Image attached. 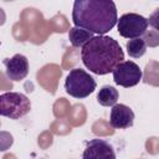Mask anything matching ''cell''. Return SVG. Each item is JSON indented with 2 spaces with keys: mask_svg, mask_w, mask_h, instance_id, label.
Wrapping results in <instances>:
<instances>
[{
  "mask_svg": "<svg viewBox=\"0 0 159 159\" xmlns=\"http://www.w3.org/2000/svg\"><path fill=\"white\" fill-rule=\"evenodd\" d=\"M93 37H94V34H92V32H89L87 30L76 27V26L71 27L70 31H68V40H70V42H71V45L73 47L82 48Z\"/></svg>",
  "mask_w": 159,
  "mask_h": 159,
  "instance_id": "obj_10",
  "label": "cell"
},
{
  "mask_svg": "<svg viewBox=\"0 0 159 159\" xmlns=\"http://www.w3.org/2000/svg\"><path fill=\"white\" fill-rule=\"evenodd\" d=\"M83 65L94 75H107L113 72L117 65L123 62L124 52L111 36L97 35L89 40L81 50Z\"/></svg>",
  "mask_w": 159,
  "mask_h": 159,
  "instance_id": "obj_2",
  "label": "cell"
},
{
  "mask_svg": "<svg viewBox=\"0 0 159 159\" xmlns=\"http://www.w3.org/2000/svg\"><path fill=\"white\" fill-rule=\"evenodd\" d=\"M113 80L116 84L122 86L124 88L134 87L137 86L143 77V72L140 67L133 62V61H123L119 65L116 66V68L112 72Z\"/></svg>",
  "mask_w": 159,
  "mask_h": 159,
  "instance_id": "obj_6",
  "label": "cell"
},
{
  "mask_svg": "<svg viewBox=\"0 0 159 159\" xmlns=\"http://www.w3.org/2000/svg\"><path fill=\"white\" fill-rule=\"evenodd\" d=\"M147 70V75H145V82L154 84V86H159V63L155 62V68H152L150 62L145 67Z\"/></svg>",
  "mask_w": 159,
  "mask_h": 159,
  "instance_id": "obj_13",
  "label": "cell"
},
{
  "mask_svg": "<svg viewBox=\"0 0 159 159\" xmlns=\"http://www.w3.org/2000/svg\"><path fill=\"white\" fill-rule=\"evenodd\" d=\"M4 65L7 78L14 82L22 81L29 73V61L21 53H16L11 58H5Z\"/></svg>",
  "mask_w": 159,
  "mask_h": 159,
  "instance_id": "obj_8",
  "label": "cell"
},
{
  "mask_svg": "<svg viewBox=\"0 0 159 159\" xmlns=\"http://www.w3.org/2000/svg\"><path fill=\"white\" fill-rule=\"evenodd\" d=\"M31 109L27 96L19 92H4L0 94V114L10 119H20Z\"/></svg>",
  "mask_w": 159,
  "mask_h": 159,
  "instance_id": "obj_4",
  "label": "cell"
},
{
  "mask_svg": "<svg viewBox=\"0 0 159 159\" xmlns=\"http://www.w3.org/2000/svg\"><path fill=\"white\" fill-rule=\"evenodd\" d=\"M72 21L76 27L106 35L118 22L117 6L112 0H76L72 7Z\"/></svg>",
  "mask_w": 159,
  "mask_h": 159,
  "instance_id": "obj_1",
  "label": "cell"
},
{
  "mask_svg": "<svg viewBox=\"0 0 159 159\" xmlns=\"http://www.w3.org/2000/svg\"><path fill=\"white\" fill-rule=\"evenodd\" d=\"M148 26H149L148 19L135 12L123 14L118 19V22H117V29H118L119 35L129 40L138 39L145 35Z\"/></svg>",
  "mask_w": 159,
  "mask_h": 159,
  "instance_id": "obj_5",
  "label": "cell"
},
{
  "mask_svg": "<svg viewBox=\"0 0 159 159\" xmlns=\"http://www.w3.org/2000/svg\"><path fill=\"white\" fill-rule=\"evenodd\" d=\"M148 22H149V25H150L157 32H159V7H157V9L150 14V16H149V19H148Z\"/></svg>",
  "mask_w": 159,
  "mask_h": 159,
  "instance_id": "obj_14",
  "label": "cell"
},
{
  "mask_svg": "<svg viewBox=\"0 0 159 159\" xmlns=\"http://www.w3.org/2000/svg\"><path fill=\"white\" fill-rule=\"evenodd\" d=\"M96 80L82 68H73L65 80V91L73 98H86L94 92Z\"/></svg>",
  "mask_w": 159,
  "mask_h": 159,
  "instance_id": "obj_3",
  "label": "cell"
},
{
  "mask_svg": "<svg viewBox=\"0 0 159 159\" xmlns=\"http://www.w3.org/2000/svg\"><path fill=\"white\" fill-rule=\"evenodd\" d=\"M82 159H116V153L107 140L94 138L87 143Z\"/></svg>",
  "mask_w": 159,
  "mask_h": 159,
  "instance_id": "obj_7",
  "label": "cell"
},
{
  "mask_svg": "<svg viewBox=\"0 0 159 159\" xmlns=\"http://www.w3.org/2000/svg\"><path fill=\"white\" fill-rule=\"evenodd\" d=\"M119 93L113 86H103L97 93V102L103 107H113L117 104Z\"/></svg>",
  "mask_w": 159,
  "mask_h": 159,
  "instance_id": "obj_11",
  "label": "cell"
},
{
  "mask_svg": "<svg viewBox=\"0 0 159 159\" xmlns=\"http://www.w3.org/2000/svg\"><path fill=\"white\" fill-rule=\"evenodd\" d=\"M134 123V112L125 104H116L111 109L109 124L114 129H127Z\"/></svg>",
  "mask_w": 159,
  "mask_h": 159,
  "instance_id": "obj_9",
  "label": "cell"
},
{
  "mask_svg": "<svg viewBox=\"0 0 159 159\" xmlns=\"http://www.w3.org/2000/svg\"><path fill=\"white\" fill-rule=\"evenodd\" d=\"M127 52L133 58H139L147 52V42L143 37L133 39L127 42Z\"/></svg>",
  "mask_w": 159,
  "mask_h": 159,
  "instance_id": "obj_12",
  "label": "cell"
}]
</instances>
